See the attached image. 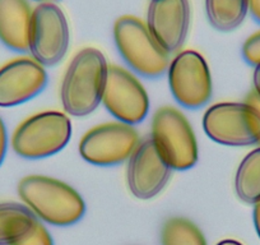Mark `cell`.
<instances>
[{
  "instance_id": "6da1fadb",
  "label": "cell",
  "mask_w": 260,
  "mask_h": 245,
  "mask_svg": "<svg viewBox=\"0 0 260 245\" xmlns=\"http://www.w3.org/2000/svg\"><path fill=\"white\" fill-rule=\"evenodd\" d=\"M107 71L109 64L100 50H81L71 62L61 82L60 100L65 112L76 117L92 114L102 102Z\"/></svg>"
},
{
  "instance_id": "7a4b0ae2",
  "label": "cell",
  "mask_w": 260,
  "mask_h": 245,
  "mask_svg": "<svg viewBox=\"0 0 260 245\" xmlns=\"http://www.w3.org/2000/svg\"><path fill=\"white\" fill-rule=\"evenodd\" d=\"M18 194L35 216L52 226H71L82 220L86 204L71 186L44 175H29L18 184Z\"/></svg>"
},
{
  "instance_id": "3957f363",
  "label": "cell",
  "mask_w": 260,
  "mask_h": 245,
  "mask_svg": "<svg viewBox=\"0 0 260 245\" xmlns=\"http://www.w3.org/2000/svg\"><path fill=\"white\" fill-rule=\"evenodd\" d=\"M114 40L125 63L139 76L158 78L169 69L170 54L137 17H120L115 22Z\"/></svg>"
},
{
  "instance_id": "277c9868",
  "label": "cell",
  "mask_w": 260,
  "mask_h": 245,
  "mask_svg": "<svg viewBox=\"0 0 260 245\" xmlns=\"http://www.w3.org/2000/svg\"><path fill=\"white\" fill-rule=\"evenodd\" d=\"M72 138V122L59 111H44L24 120L14 131L12 147L18 156L39 160L59 154Z\"/></svg>"
},
{
  "instance_id": "5b68a950",
  "label": "cell",
  "mask_w": 260,
  "mask_h": 245,
  "mask_svg": "<svg viewBox=\"0 0 260 245\" xmlns=\"http://www.w3.org/2000/svg\"><path fill=\"white\" fill-rule=\"evenodd\" d=\"M152 139L172 170L184 171L198 162V142L189 120L180 110L164 106L152 119Z\"/></svg>"
},
{
  "instance_id": "8992f818",
  "label": "cell",
  "mask_w": 260,
  "mask_h": 245,
  "mask_svg": "<svg viewBox=\"0 0 260 245\" xmlns=\"http://www.w3.org/2000/svg\"><path fill=\"white\" fill-rule=\"evenodd\" d=\"M207 136L223 146L244 147L260 141V112L245 102H221L203 116Z\"/></svg>"
},
{
  "instance_id": "52a82bcc",
  "label": "cell",
  "mask_w": 260,
  "mask_h": 245,
  "mask_svg": "<svg viewBox=\"0 0 260 245\" xmlns=\"http://www.w3.org/2000/svg\"><path fill=\"white\" fill-rule=\"evenodd\" d=\"M69 26L64 12L55 3H40L32 11L28 51L42 67H54L69 47Z\"/></svg>"
},
{
  "instance_id": "ba28073f",
  "label": "cell",
  "mask_w": 260,
  "mask_h": 245,
  "mask_svg": "<svg viewBox=\"0 0 260 245\" xmlns=\"http://www.w3.org/2000/svg\"><path fill=\"white\" fill-rule=\"evenodd\" d=\"M169 84L174 99L185 109H201L213 95L208 64L194 50H184L172 59L169 66Z\"/></svg>"
},
{
  "instance_id": "9c48e42d",
  "label": "cell",
  "mask_w": 260,
  "mask_h": 245,
  "mask_svg": "<svg viewBox=\"0 0 260 245\" xmlns=\"http://www.w3.org/2000/svg\"><path fill=\"white\" fill-rule=\"evenodd\" d=\"M141 142L133 126L106 122L87 132L79 143L82 159L96 166H115L127 161Z\"/></svg>"
},
{
  "instance_id": "30bf717a",
  "label": "cell",
  "mask_w": 260,
  "mask_h": 245,
  "mask_svg": "<svg viewBox=\"0 0 260 245\" xmlns=\"http://www.w3.org/2000/svg\"><path fill=\"white\" fill-rule=\"evenodd\" d=\"M102 104L120 122L136 126L149 111V97L134 74L121 67H109Z\"/></svg>"
},
{
  "instance_id": "8fae6325",
  "label": "cell",
  "mask_w": 260,
  "mask_h": 245,
  "mask_svg": "<svg viewBox=\"0 0 260 245\" xmlns=\"http://www.w3.org/2000/svg\"><path fill=\"white\" fill-rule=\"evenodd\" d=\"M171 172V166L148 136L141 139L127 162V187L136 198L147 201L161 193Z\"/></svg>"
},
{
  "instance_id": "7c38bea8",
  "label": "cell",
  "mask_w": 260,
  "mask_h": 245,
  "mask_svg": "<svg viewBox=\"0 0 260 245\" xmlns=\"http://www.w3.org/2000/svg\"><path fill=\"white\" fill-rule=\"evenodd\" d=\"M147 27L169 54L180 51L190 27L189 0H151Z\"/></svg>"
},
{
  "instance_id": "4fadbf2b",
  "label": "cell",
  "mask_w": 260,
  "mask_h": 245,
  "mask_svg": "<svg viewBox=\"0 0 260 245\" xmlns=\"http://www.w3.org/2000/svg\"><path fill=\"white\" fill-rule=\"evenodd\" d=\"M49 77L36 60L14 59L0 68V107H12L41 94Z\"/></svg>"
},
{
  "instance_id": "5bb4252c",
  "label": "cell",
  "mask_w": 260,
  "mask_h": 245,
  "mask_svg": "<svg viewBox=\"0 0 260 245\" xmlns=\"http://www.w3.org/2000/svg\"><path fill=\"white\" fill-rule=\"evenodd\" d=\"M31 18L27 0H0V42L13 51H28Z\"/></svg>"
},
{
  "instance_id": "9a60e30c",
  "label": "cell",
  "mask_w": 260,
  "mask_h": 245,
  "mask_svg": "<svg viewBox=\"0 0 260 245\" xmlns=\"http://www.w3.org/2000/svg\"><path fill=\"white\" fill-rule=\"evenodd\" d=\"M39 221L34 212L19 203H0V245H12Z\"/></svg>"
},
{
  "instance_id": "2e32d148",
  "label": "cell",
  "mask_w": 260,
  "mask_h": 245,
  "mask_svg": "<svg viewBox=\"0 0 260 245\" xmlns=\"http://www.w3.org/2000/svg\"><path fill=\"white\" fill-rule=\"evenodd\" d=\"M206 12L213 28L231 32L241 26L249 8L247 0H206Z\"/></svg>"
},
{
  "instance_id": "e0dca14e",
  "label": "cell",
  "mask_w": 260,
  "mask_h": 245,
  "mask_svg": "<svg viewBox=\"0 0 260 245\" xmlns=\"http://www.w3.org/2000/svg\"><path fill=\"white\" fill-rule=\"evenodd\" d=\"M237 197L247 204L260 201V147L245 156L235 176Z\"/></svg>"
},
{
  "instance_id": "ac0fdd59",
  "label": "cell",
  "mask_w": 260,
  "mask_h": 245,
  "mask_svg": "<svg viewBox=\"0 0 260 245\" xmlns=\"http://www.w3.org/2000/svg\"><path fill=\"white\" fill-rule=\"evenodd\" d=\"M162 245H207L202 230L184 217H171L161 230Z\"/></svg>"
},
{
  "instance_id": "d6986e66",
  "label": "cell",
  "mask_w": 260,
  "mask_h": 245,
  "mask_svg": "<svg viewBox=\"0 0 260 245\" xmlns=\"http://www.w3.org/2000/svg\"><path fill=\"white\" fill-rule=\"evenodd\" d=\"M12 245H54V241L50 232L39 220L23 237Z\"/></svg>"
},
{
  "instance_id": "ffe728a7",
  "label": "cell",
  "mask_w": 260,
  "mask_h": 245,
  "mask_svg": "<svg viewBox=\"0 0 260 245\" xmlns=\"http://www.w3.org/2000/svg\"><path fill=\"white\" fill-rule=\"evenodd\" d=\"M242 57L252 67L260 66V31L251 35L242 45Z\"/></svg>"
},
{
  "instance_id": "44dd1931",
  "label": "cell",
  "mask_w": 260,
  "mask_h": 245,
  "mask_svg": "<svg viewBox=\"0 0 260 245\" xmlns=\"http://www.w3.org/2000/svg\"><path fill=\"white\" fill-rule=\"evenodd\" d=\"M7 149H8V133H7L6 124L0 117V165L3 164L6 159Z\"/></svg>"
},
{
  "instance_id": "7402d4cb",
  "label": "cell",
  "mask_w": 260,
  "mask_h": 245,
  "mask_svg": "<svg viewBox=\"0 0 260 245\" xmlns=\"http://www.w3.org/2000/svg\"><path fill=\"white\" fill-rule=\"evenodd\" d=\"M247 8L252 19L260 24V0H247Z\"/></svg>"
},
{
  "instance_id": "603a6c76",
  "label": "cell",
  "mask_w": 260,
  "mask_h": 245,
  "mask_svg": "<svg viewBox=\"0 0 260 245\" xmlns=\"http://www.w3.org/2000/svg\"><path fill=\"white\" fill-rule=\"evenodd\" d=\"M246 102H247V104L252 105V106H254L255 109H256L257 111L260 112V97L257 96L256 92H255V91L250 92V94L247 95V97H246ZM257 146L260 147V141H259V143H257Z\"/></svg>"
},
{
  "instance_id": "cb8c5ba5",
  "label": "cell",
  "mask_w": 260,
  "mask_h": 245,
  "mask_svg": "<svg viewBox=\"0 0 260 245\" xmlns=\"http://www.w3.org/2000/svg\"><path fill=\"white\" fill-rule=\"evenodd\" d=\"M254 225L260 237V201L254 204Z\"/></svg>"
},
{
  "instance_id": "d4e9b609",
  "label": "cell",
  "mask_w": 260,
  "mask_h": 245,
  "mask_svg": "<svg viewBox=\"0 0 260 245\" xmlns=\"http://www.w3.org/2000/svg\"><path fill=\"white\" fill-rule=\"evenodd\" d=\"M252 81H254V91L256 92L257 96L260 97V66L255 67Z\"/></svg>"
},
{
  "instance_id": "484cf974",
  "label": "cell",
  "mask_w": 260,
  "mask_h": 245,
  "mask_svg": "<svg viewBox=\"0 0 260 245\" xmlns=\"http://www.w3.org/2000/svg\"><path fill=\"white\" fill-rule=\"evenodd\" d=\"M217 245H242L241 242L236 241V240H222Z\"/></svg>"
},
{
  "instance_id": "4316f807",
  "label": "cell",
  "mask_w": 260,
  "mask_h": 245,
  "mask_svg": "<svg viewBox=\"0 0 260 245\" xmlns=\"http://www.w3.org/2000/svg\"><path fill=\"white\" fill-rule=\"evenodd\" d=\"M35 2H40V3H55L59 0H35Z\"/></svg>"
}]
</instances>
